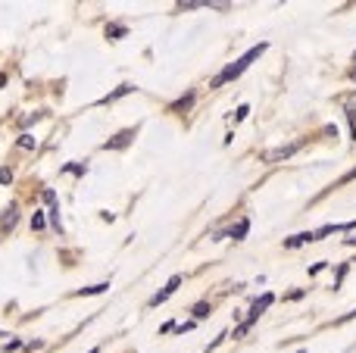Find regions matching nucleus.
Returning <instances> with one entry per match:
<instances>
[{
  "instance_id": "1",
  "label": "nucleus",
  "mask_w": 356,
  "mask_h": 353,
  "mask_svg": "<svg viewBox=\"0 0 356 353\" xmlns=\"http://www.w3.org/2000/svg\"><path fill=\"white\" fill-rule=\"evenodd\" d=\"M263 50H266V44H256V47H250V50H247V53H244L241 60H237V63L225 66V69H222V72H219V75L213 78V88H222L225 82H231V78H237V75H241V72H244V69L250 66V60H256V57H259Z\"/></svg>"
},
{
  "instance_id": "2",
  "label": "nucleus",
  "mask_w": 356,
  "mask_h": 353,
  "mask_svg": "<svg viewBox=\"0 0 356 353\" xmlns=\"http://www.w3.org/2000/svg\"><path fill=\"white\" fill-rule=\"evenodd\" d=\"M297 150H300V141H294L288 147H275V150L263 153V163H282V160H288V156H294Z\"/></svg>"
},
{
  "instance_id": "3",
  "label": "nucleus",
  "mask_w": 356,
  "mask_h": 353,
  "mask_svg": "<svg viewBox=\"0 0 356 353\" xmlns=\"http://www.w3.org/2000/svg\"><path fill=\"white\" fill-rule=\"evenodd\" d=\"M181 282H184V275H172V278L166 282V288H163L160 294H153V297H150V306H160V303H166V300H169V297H172V294L178 291V285H181Z\"/></svg>"
},
{
  "instance_id": "4",
  "label": "nucleus",
  "mask_w": 356,
  "mask_h": 353,
  "mask_svg": "<svg viewBox=\"0 0 356 353\" xmlns=\"http://www.w3.org/2000/svg\"><path fill=\"white\" fill-rule=\"evenodd\" d=\"M135 135H138V128H125V132H119L116 138H109V141L103 144V150H125V147L135 141Z\"/></svg>"
},
{
  "instance_id": "5",
  "label": "nucleus",
  "mask_w": 356,
  "mask_h": 353,
  "mask_svg": "<svg viewBox=\"0 0 356 353\" xmlns=\"http://www.w3.org/2000/svg\"><path fill=\"white\" fill-rule=\"evenodd\" d=\"M41 197H44V203L50 207V219H53V228H60V231H63V225H60V203H57V194L47 188V191L41 194Z\"/></svg>"
},
{
  "instance_id": "6",
  "label": "nucleus",
  "mask_w": 356,
  "mask_h": 353,
  "mask_svg": "<svg viewBox=\"0 0 356 353\" xmlns=\"http://www.w3.org/2000/svg\"><path fill=\"white\" fill-rule=\"evenodd\" d=\"M16 222H19V207H16V203H10V207H7V213H4V219H0V231H4V234H7V231H13V225H16Z\"/></svg>"
},
{
  "instance_id": "7",
  "label": "nucleus",
  "mask_w": 356,
  "mask_h": 353,
  "mask_svg": "<svg viewBox=\"0 0 356 353\" xmlns=\"http://www.w3.org/2000/svg\"><path fill=\"white\" fill-rule=\"evenodd\" d=\"M309 241H315V231H303V234H294V238H288V241H285V247H300V244H309Z\"/></svg>"
},
{
  "instance_id": "8",
  "label": "nucleus",
  "mask_w": 356,
  "mask_h": 353,
  "mask_svg": "<svg viewBox=\"0 0 356 353\" xmlns=\"http://www.w3.org/2000/svg\"><path fill=\"white\" fill-rule=\"evenodd\" d=\"M132 91H135V85H119V88H116L113 94H106V97H103L100 103H113V100H119V97H125V94H132Z\"/></svg>"
},
{
  "instance_id": "9",
  "label": "nucleus",
  "mask_w": 356,
  "mask_h": 353,
  "mask_svg": "<svg viewBox=\"0 0 356 353\" xmlns=\"http://www.w3.org/2000/svg\"><path fill=\"white\" fill-rule=\"evenodd\" d=\"M247 231H250V222H247V219H241V222H237V225L231 228V238H234V241H241Z\"/></svg>"
},
{
  "instance_id": "10",
  "label": "nucleus",
  "mask_w": 356,
  "mask_h": 353,
  "mask_svg": "<svg viewBox=\"0 0 356 353\" xmlns=\"http://www.w3.org/2000/svg\"><path fill=\"white\" fill-rule=\"evenodd\" d=\"M128 28L125 25H106V38H113V41H119V38H125Z\"/></svg>"
},
{
  "instance_id": "11",
  "label": "nucleus",
  "mask_w": 356,
  "mask_h": 353,
  "mask_svg": "<svg viewBox=\"0 0 356 353\" xmlns=\"http://www.w3.org/2000/svg\"><path fill=\"white\" fill-rule=\"evenodd\" d=\"M106 288H109V285H106V282H100V285H91V288H82V291H78L75 297H85V294H103Z\"/></svg>"
},
{
  "instance_id": "12",
  "label": "nucleus",
  "mask_w": 356,
  "mask_h": 353,
  "mask_svg": "<svg viewBox=\"0 0 356 353\" xmlns=\"http://www.w3.org/2000/svg\"><path fill=\"white\" fill-rule=\"evenodd\" d=\"M194 316H197V319L210 316V303H197V306H194Z\"/></svg>"
},
{
  "instance_id": "13",
  "label": "nucleus",
  "mask_w": 356,
  "mask_h": 353,
  "mask_svg": "<svg viewBox=\"0 0 356 353\" xmlns=\"http://www.w3.org/2000/svg\"><path fill=\"white\" fill-rule=\"evenodd\" d=\"M19 147H22V150H31V147H34V138H31V135H22V138H19Z\"/></svg>"
},
{
  "instance_id": "14",
  "label": "nucleus",
  "mask_w": 356,
  "mask_h": 353,
  "mask_svg": "<svg viewBox=\"0 0 356 353\" xmlns=\"http://www.w3.org/2000/svg\"><path fill=\"white\" fill-rule=\"evenodd\" d=\"M191 100H194V94H188L184 100H178V103H172V109H188V106H191Z\"/></svg>"
},
{
  "instance_id": "15",
  "label": "nucleus",
  "mask_w": 356,
  "mask_h": 353,
  "mask_svg": "<svg viewBox=\"0 0 356 353\" xmlns=\"http://www.w3.org/2000/svg\"><path fill=\"white\" fill-rule=\"evenodd\" d=\"M66 172H75V175H82V172H85V163H69V166H66Z\"/></svg>"
},
{
  "instance_id": "16",
  "label": "nucleus",
  "mask_w": 356,
  "mask_h": 353,
  "mask_svg": "<svg viewBox=\"0 0 356 353\" xmlns=\"http://www.w3.org/2000/svg\"><path fill=\"white\" fill-rule=\"evenodd\" d=\"M31 228H44V216H41V213L31 216Z\"/></svg>"
},
{
  "instance_id": "17",
  "label": "nucleus",
  "mask_w": 356,
  "mask_h": 353,
  "mask_svg": "<svg viewBox=\"0 0 356 353\" xmlns=\"http://www.w3.org/2000/svg\"><path fill=\"white\" fill-rule=\"evenodd\" d=\"M13 181V172L10 169H0V184H10Z\"/></svg>"
},
{
  "instance_id": "18",
  "label": "nucleus",
  "mask_w": 356,
  "mask_h": 353,
  "mask_svg": "<svg viewBox=\"0 0 356 353\" xmlns=\"http://www.w3.org/2000/svg\"><path fill=\"white\" fill-rule=\"evenodd\" d=\"M247 113H250V106H241V109H237V116H234V122H241V119H244Z\"/></svg>"
},
{
  "instance_id": "19",
  "label": "nucleus",
  "mask_w": 356,
  "mask_h": 353,
  "mask_svg": "<svg viewBox=\"0 0 356 353\" xmlns=\"http://www.w3.org/2000/svg\"><path fill=\"white\" fill-rule=\"evenodd\" d=\"M19 347H22V341H10V344H7V347H4V350H7V353H10V350H19Z\"/></svg>"
},
{
  "instance_id": "20",
  "label": "nucleus",
  "mask_w": 356,
  "mask_h": 353,
  "mask_svg": "<svg viewBox=\"0 0 356 353\" xmlns=\"http://www.w3.org/2000/svg\"><path fill=\"white\" fill-rule=\"evenodd\" d=\"M88 353H100V347H94V350H88Z\"/></svg>"
},
{
  "instance_id": "21",
  "label": "nucleus",
  "mask_w": 356,
  "mask_h": 353,
  "mask_svg": "<svg viewBox=\"0 0 356 353\" xmlns=\"http://www.w3.org/2000/svg\"><path fill=\"white\" fill-rule=\"evenodd\" d=\"M353 78H356V69H353Z\"/></svg>"
}]
</instances>
